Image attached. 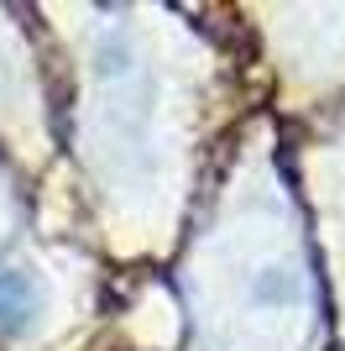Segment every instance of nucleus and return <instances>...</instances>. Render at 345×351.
<instances>
[{"label":"nucleus","mask_w":345,"mask_h":351,"mask_svg":"<svg viewBox=\"0 0 345 351\" xmlns=\"http://www.w3.org/2000/svg\"><path fill=\"white\" fill-rule=\"evenodd\" d=\"M251 293H257L261 304H293V299H298V273H288V267H267V273L251 283Z\"/></svg>","instance_id":"f03ea898"},{"label":"nucleus","mask_w":345,"mask_h":351,"mask_svg":"<svg viewBox=\"0 0 345 351\" xmlns=\"http://www.w3.org/2000/svg\"><path fill=\"white\" fill-rule=\"evenodd\" d=\"M37 315V283L27 273H0V336H21Z\"/></svg>","instance_id":"f257e3e1"}]
</instances>
